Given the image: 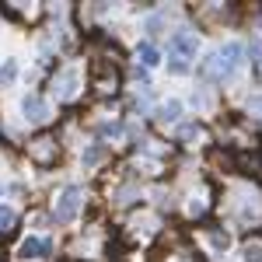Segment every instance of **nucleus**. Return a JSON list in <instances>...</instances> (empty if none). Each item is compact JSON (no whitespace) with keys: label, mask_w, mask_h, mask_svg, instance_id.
Listing matches in <instances>:
<instances>
[{"label":"nucleus","mask_w":262,"mask_h":262,"mask_svg":"<svg viewBox=\"0 0 262 262\" xmlns=\"http://www.w3.org/2000/svg\"><path fill=\"white\" fill-rule=\"evenodd\" d=\"M81 203H84V189H81V185H67V189L60 192V200H56V206H53L56 224H70L74 217H77Z\"/></svg>","instance_id":"f257e3e1"},{"label":"nucleus","mask_w":262,"mask_h":262,"mask_svg":"<svg viewBox=\"0 0 262 262\" xmlns=\"http://www.w3.org/2000/svg\"><path fill=\"white\" fill-rule=\"evenodd\" d=\"M196 49H200V39H196V32H189V28H179V32L168 35V53L179 56V60H192Z\"/></svg>","instance_id":"f03ea898"},{"label":"nucleus","mask_w":262,"mask_h":262,"mask_svg":"<svg viewBox=\"0 0 262 262\" xmlns=\"http://www.w3.org/2000/svg\"><path fill=\"white\" fill-rule=\"evenodd\" d=\"M21 112H25V119H28V122H46L53 108H49V101L42 98V95L32 91V95H25V98H21Z\"/></svg>","instance_id":"7ed1b4c3"},{"label":"nucleus","mask_w":262,"mask_h":262,"mask_svg":"<svg viewBox=\"0 0 262 262\" xmlns=\"http://www.w3.org/2000/svg\"><path fill=\"white\" fill-rule=\"evenodd\" d=\"M77 84H81V70H77V67L60 70V77H56V98H60V101H70L74 95H77Z\"/></svg>","instance_id":"20e7f679"},{"label":"nucleus","mask_w":262,"mask_h":262,"mask_svg":"<svg viewBox=\"0 0 262 262\" xmlns=\"http://www.w3.org/2000/svg\"><path fill=\"white\" fill-rule=\"evenodd\" d=\"M18 252H21V259H42V255L53 252V242L49 238H25Z\"/></svg>","instance_id":"39448f33"},{"label":"nucleus","mask_w":262,"mask_h":262,"mask_svg":"<svg viewBox=\"0 0 262 262\" xmlns=\"http://www.w3.org/2000/svg\"><path fill=\"white\" fill-rule=\"evenodd\" d=\"M137 56H140V63H143V67H158V63H161V53H158V49H154L150 42H140Z\"/></svg>","instance_id":"423d86ee"},{"label":"nucleus","mask_w":262,"mask_h":262,"mask_svg":"<svg viewBox=\"0 0 262 262\" xmlns=\"http://www.w3.org/2000/svg\"><path fill=\"white\" fill-rule=\"evenodd\" d=\"M18 81V60H4L0 63V84H14Z\"/></svg>","instance_id":"0eeeda50"},{"label":"nucleus","mask_w":262,"mask_h":262,"mask_svg":"<svg viewBox=\"0 0 262 262\" xmlns=\"http://www.w3.org/2000/svg\"><path fill=\"white\" fill-rule=\"evenodd\" d=\"M158 112H161V119H164V122H175V119L182 116V101H175V98H171V101H164Z\"/></svg>","instance_id":"6e6552de"},{"label":"nucleus","mask_w":262,"mask_h":262,"mask_svg":"<svg viewBox=\"0 0 262 262\" xmlns=\"http://www.w3.org/2000/svg\"><path fill=\"white\" fill-rule=\"evenodd\" d=\"M245 262H262V242L245 245Z\"/></svg>","instance_id":"1a4fd4ad"},{"label":"nucleus","mask_w":262,"mask_h":262,"mask_svg":"<svg viewBox=\"0 0 262 262\" xmlns=\"http://www.w3.org/2000/svg\"><path fill=\"white\" fill-rule=\"evenodd\" d=\"M11 224H14V210H11V206L4 203V206H0V231H7Z\"/></svg>","instance_id":"9d476101"},{"label":"nucleus","mask_w":262,"mask_h":262,"mask_svg":"<svg viewBox=\"0 0 262 262\" xmlns=\"http://www.w3.org/2000/svg\"><path fill=\"white\" fill-rule=\"evenodd\" d=\"M227 245H231V234H227V231H217V234H213V248H217V252H227Z\"/></svg>","instance_id":"9b49d317"},{"label":"nucleus","mask_w":262,"mask_h":262,"mask_svg":"<svg viewBox=\"0 0 262 262\" xmlns=\"http://www.w3.org/2000/svg\"><path fill=\"white\" fill-rule=\"evenodd\" d=\"M168 70H171V74H189V60H179V56H171Z\"/></svg>","instance_id":"f8f14e48"},{"label":"nucleus","mask_w":262,"mask_h":262,"mask_svg":"<svg viewBox=\"0 0 262 262\" xmlns=\"http://www.w3.org/2000/svg\"><path fill=\"white\" fill-rule=\"evenodd\" d=\"M101 158H105V150H101V147H91V150L84 154V164H98Z\"/></svg>","instance_id":"ddd939ff"},{"label":"nucleus","mask_w":262,"mask_h":262,"mask_svg":"<svg viewBox=\"0 0 262 262\" xmlns=\"http://www.w3.org/2000/svg\"><path fill=\"white\" fill-rule=\"evenodd\" d=\"M252 63L262 67V39H252Z\"/></svg>","instance_id":"4468645a"},{"label":"nucleus","mask_w":262,"mask_h":262,"mask_svg":"<svg viewBox=\"0 0 262 262\" xmlns=\"http://www.w3.org/2000/svg\"><path fill=\"white\" fill-rule=\"evenodd\" d=\"M248 105H252V108H255V112H262V95H255V98L248 101Z\"/></svg>","instance_id":"2eb2a0df"}]
</instances>
